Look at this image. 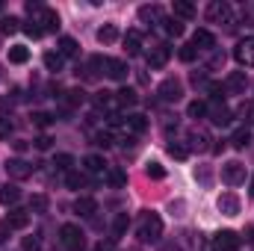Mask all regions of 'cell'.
<instances>
[{
  "instance_id": "6da1fadb",
  "label": "cell",
  "mask_w": 254,
  "mask_h": 251,
  "mask_svg": "<svg viewBox=\"0 0 254 251\" xmlns=\"http://www.w3.org/2000/svg\"><path fill=\"white\" fill-rule=\"evenodd\" d=\"M163 237V219L157 213H145L139 222V240L142 243H157Z\"/></svg>"
},
{
  "instance_id": "7a4b0ae2",
  "label": "cell",
  "mask_w": 254,
  "mask_h": 251,
  "mask_svg": "<svg viewBox=\"0 0 254 251\" xmlns=\"http://www.w3.org/2000/svg\"><path fill=\"white\" fill-rule=\"evenodd\" d=\"M60 240H63L65 251H83L86 249V237L77 225H63L60 228Z\"/></svg>"
},
{
  "instance_id": "3957f363",
  "label": "cell",
  "mask_w": 254,
  "mask_h": 251,
  "mask_svg": "<svg viewBox=\"0 0 254 251\" xmlns=\"http://www.w3.org/2000/svg\"><path fill=\"white\" fill-rule=\"evenodd\" d=\"M157 95H160V101L175 104V101H181V95H184V83H181L178 77H169V80H163V83H160Z\"/></svg>"
},
{
  "instance_id": "277c9868",
  "label": "cell",
  "mask_w": 254,
  "mask_h": 251,
  "mask_svg": "<svg viewBox=\"0 0 254 251\" xmlns=\"http://www.w3.org/2000/svg\"><path fill=\"white\" fill-rule=\"evenodd\" d=\"M222 181H225L228 187H240V184H246V166H243L240 160L225 163V166H222Z\"/></svg>"
},
{
  "instance_id": "5b68a950",
  "label": "cell",
  "mask_w": 254,
  "mask_h": 251,
  "mask_svg": "<svg viewBox=\"0 0 254 251\" xmlns=\"http://www.w3.org/2000/svg\"><path fill=\"white\" fill-rule=\"evenodd\" d=\"M6 175H9L12 181H27V178L33 175V166H30L27 160H21V157H12V160L6 163Z\"/></svg>"
},
{
  "instance_id": "8992f818",
  "label": "cell",
  "mask_w": 254,
  "mask_h": 251,
  "mask_svg": "<svg viewBox=\"0 0 254 251\" xmlns=\"http://www.w3.org/2000/svg\"><path fill=\"white\" fill-rule=\"evenodd\" d=\"M36 27H39L42 33H57V30H60V15L45 6V9L39 12V18H36Z\"/></svg>"
},
{
  "instance_id": "52a82bcc",
  "label": "cell",
  "mask_w": 254,
  "mask_h": 251,
  "mask_svg": "<svg viewBox=\"0 0 254 251\" xmlns=\"http://www.w3.org/2000/svg\"><path fill=\"white\" fill-rule=\"evenodd\" d=\"M240 249V237L234 231H222L213 237V251H237Z\"/></svg>"
},
{
  "instance_id": "ba28073f",
  "label": "cell",
  "mask_w": 254,
  "mask_h": 251,
  "mask_svg": "<svg viewBox=\"0 0 254 251\" xmlns=\"http://www.w3.org/2000/svg\"><path fill=\"white\" fill-rule=\"evenodd\" d=\"M246 89H249V77H246V71H234V74H228V80H225V92H231V95H246Z\"/></svg>"
},
{
  "instance_id": "9c48e42d",
  "label": "cell",
  "mask_w": 254,
  "mask_h": 251,
  "mask_svg": "<svg viewBox=\"0 0 254 251\" xmlns=\"http://www.w3.org/2000/svg\"><path fill=\"white\" fill-rule=\"evenodd\" d=\"M169 57H172V48L160 42V45H154V48L148 51V65H151V68H163V65L169 63Z\"/></svg>"
},
{
  "instance_id": "30bf717a",
  "label": "cell",
  "mask_w": 254,
  "mask_h": 251,
  "mask_svg": "<svg viewBox=\"0 0 254 251\" xmlns=\"http://www.w3.org/2000/svg\"><path fill=\"white\" fill-rule=\"evenodd\" d=\"M234 57H237V63H240V65H249V68H254V39H243V42L237 45Z\"/></svg>"
},
{
  "instance_id": "8fae6325",
  "label": "cell",
  "mask_w": 254,
  "mask_h": 251,
  "mask_svg": "<svg viewBox=\"0 0 254 251\" xmlns=\"http://www.w3.org/2000/svg\"><path fill=\"white\" fill-rule=\"evenodd\" d=\"M216 207H219V213H225V216H237V213H240V198H237L234 192H222L219 201H216Z\"/></svg>"
},
{
  "instance_id": "7c38bea8",
  "label": "cell",
  "mask_w": 254,
  "mask_h": 251,
  "mask_svg": "<svg viewBox=\"0 0 254 251\" xmlns=\"http://www.w3.org/2000/svg\"><path fill=\"white\" fill-rule=\"evenodd\" d=\"M207 113H210V122L219 125V127L231 125V119H234V113H231L225 104H213V107H207Z\"/></svg>"
},
{
  "instance_id": "4fadbf2b",
  "label": "cell",
  "mask_w": 254,
  "mask_h": 251,
  "mask_svg": "<svg viewBox=\"0 0 254 251\" xmlns=\"http://www.w3.org/2000/svg\"><path fill=\"white\" fill-rule=\"evenodd\" d=\"M192 48H195V51H213V48H216L213 33H210V30H195V36H192Z\"/></svg>"
},
{
  "instance_id": "5bb4252c",
  "label": "cell",
  "mask_w": 254,
  "mask_h": 251,
  "mask_svg": "<svg viewBox=\"0 0 254 251\" xmlns=\"http://www.w3.org/2000/svg\"><path fill=\"white\" fill-rule=\"evenodd\" d=\"M207 18L210 21H231V6L222 3V0H216V3L207 6Z\"/></svg>"
},
{
  "instance_id": "9a60e30c",
  "label": "cell",
  "mask_w": 254,
  "mask_h": 251,
  "mask_svg": "<svg viewBox=\"0 0 254 251\" xmlns=\"http://www.w3.org/2000/svg\"><path fill=\"white\" fill-rule=\"evenodd\" d=\"M6 225H9V228H15V231H24V228L30 225V213H27V210H9Z\"/></svg>"
},
{
  "instance_id": "2e32d148",
  "label": "cell",
  "mask_w": 254,
  "mask_h": 251,
  "mask_svg": "<svg viewBox=\"0 0 254 251\" xmlns=\"http://www.w3.org/2000/svg\"><path fill=\"white\" fill-rule=\"evenodd\" d=\"M125 51H127V57L142 54V33H139V30H130L125 36Z\"/></svg>"
},
{
  "instance_id": "e0dca14e",
  "label": "cell",
  "mask_w": 254,
  "mask_h": 251,
  "mask_svg": "<svg viewBox=\"0 0 254 251\" xmlns=\"http://www.w3.org/2000/svg\"><path fill=\"white\" fill-rule=\"evenodd\" d=\"M98 210V204H95V198H89V195H80L77 201H74V213L77 216H92Z\"/></svg>"
},
{
  "instance_id": "ac0fdd59",
  "label": "cell",
  "mask_w": 254,
  "mask_h": 251,
  "mask_svg": "<svg viewBox=\"0 0 254 251\" xmlns=\"http://www.w3.org/2000/svg\"><path fill=\"white\" fill-rule=\"evenodd\" d=\"M104 68H107V77H113V80H125L127 77V65L122 60H107Z\"/></svg>"
},
{
  "instance_id": "d6986e66",
  "label": "cell",
  "mask_w": 254,
  "mask_h": 251,
  "mask_svg": "<svg viewBox=\"0 0 254 251\" xmlns=\"http://www.w3.org/2000/svg\"><path fill=\"white\" fill-rule=\"evenodd\" d=\"M27 60H30V48L27 45H12L9 48V63L12 65H24Z\"/></svg>"
},
{
  "instance_id": "ffe728a7",
  "label": "cell",
  "mask_w": 254,
  "mask_h": 251,
  "mask_svg": "<svg viewBox=\"0 0 254 251\" xmlns=\"http://www.w3.org/2000/svg\"><path fill=\"white\" fill-rule=\"evenodd\" d=\"M18 198H21V189H18V187L6 184V187L0 189V204H3V207H12V204H18Z\"/></svg>"
},
{
  "instance_id": "44dd1931",
  "label": "cell",
  "mask_w": 254,
  "mask_h": 251,
  "mask_svg": "<svg viewBox=\"0 0 254 251\" xmlns=\"http://www.w3.org/2000/svg\"><path fill=\"white\" fill-rule=\"evenodd\" d=\"M83 166H86V172H89V175H104V172H107V163H104V157H98V154L86 157V160H83Z\"/></svg>"
},
{
  "instance_id": "7402d4cb",
  "label": "cell",
  "mask_w": 254,
  "mask_h": 251,
  "mask_svg": "<svg viewBox=\"0 0 254 251\" xmlns=\"http://www.w3.org/2000/svg\"><path fill=\"white\" fill-rule=\"evenodd\" d=\"M139 104V95L133 89H119L116 92V107H136Z\"/></svg>"
},
{
  "instance_id": "603a6c76",
  "label": "cell",
  "mask_w": 254,
  "mask_h": 251,
  "mask_svg": "<svg viewBox=\"0 0 254 251\" xmlns=\"http://www.w3.org/2000/svg\"><path fill=\"white\" fill-rule=\"evenodd\" d=\"M116 39H119V27H116V24H104V27L98 30V42H101V45H113Z\"/></svg>"
},
{
  "instance_id": "cb8c5ba5",
  "label": "cell",
  "mask_w": 254,
  "mask_h": 251,
  "mask_svg": "<svg viewBox=\"0 0 254 251\" xmlns=\"http://www.w3.org/2000/svg\"><path fill=\"white\" fill-rule=\"evenodd\" d=\"M175 15H178V21H181V18L190 21V18H195V6L187 3V0H175Z\"/></svg>"
},
{
  "instance_id": "d4e9b609",
  "label": "cell",
  "mask_w": 254,
  "mask_h": 251,
  "mask_svg": "<svg viewBox=\"0 0 254 251\" xmlns=\"http://www.w3.org/2000/svg\"><path fill=\"white\" fill-rule=\"evenodd\" d=\"M249 142H252V130H249V127L234 130V136H231V145H234V148H246Z\"/></svg>"
},
{
  "instance_id": "484cf974",
  "label": "cell",
  "mask_w": 254,
  "mask_h": 251,
  "mask_svg": "<svg viewBox=\"0 0 254 251\" xmlns=\"http://www.w3.org/2000/svg\"><path fill=\"white\" fill-rule=\"evenodd\" d=\"M163 30H166L169 36H175V39H178V36H184V30H187V27H184V21H178V18H166V21H163Z\"/></svg>"
},
{
  "instance_id": "4316f807",
  "label": "cell",
  "mask_w": 254,
  "mask_h": 251,
  "mask_svg": "<svg viewBox=\"0 0 254 251\" xmlns=\"http://www.w3.org/2000/svg\"><path fill=\"white\" fill-rule=\"evenodd\" d=\"M77 51H80V45H77L71 36L60 39V57H77Z\"/></svg>"
},
{
  "instance_id": "83f0119b",
  "label": "cell",
  "mask_w": 254,
  "mask_h": 251,
  "mask_svg": "<svg viewBox=\"0 0 254 251\" xmlns=\"http://www.w3.org/2000/svg\"><path fill=\"white\" fill-rule=\"evenodd\" d=\"M127 127H130L133 133H145V130H148V119L139 116V113H136V116H127Z\"/></svg>"
},
{
  "instance_id": "f1b7e54d",
  "label": "cell",
  "mask_w": 254,
  "mask_h": 251,
  "mask_svg": "<svg viewBox=\"0 0 254 251\" xmlns=\"http://www.w3.org/2000/svg\"><path fill=\"white\" fill-rule=\"evenodd\" d=\"M127 228H130V216H127V213H119L116 222H113V234H116V237H125Z\"/></svg>"
},
{
  "instance_id": "f546056e",
  "label": "cell",
  "mask_w": 254,
  "mask_h": 251,
  "mask_svg": "<svg viewBox=\"0 0 254 251\" xmlns=\"http://www.w3.org/2000/svg\"><path fill=\"white\" fill-rule=\"evenodd\" d=\"M83 101H86V92H83V89H68V92H65V104H68V107H77V104H83Z\"/></svg>"
},
{
  "instance_id": "4dcf8cb0",
  "label": "cell",
  "mask_w": 254,
  "mask_h": 251,
  "mask_svg": "<svg viewBox=\"0 0 254 251\" xmlns=\"http://www.w3.org/2000/svg\"><path fill=\"white\" fill-rule=\"evenodd\" d=\"M95 107L98 110H113L116 107V98L110 92H101V95H95Z\"/></svg>"
},
{
  "instance_id": "1f68e13d",
  "label": "cell",
  "mask_w": 254,
  "mask_h": 251,
  "mask_svg": "<svg viewBox=\"0 0 254 251\" xmlns=\"http://www.w3.org/2000/svg\"><path fill=\"white\" fill-rule=\"evenodd\" d=\"M54 166H57L60 172L68 175V172H71V166H74V157H71V154H57V157H54Z\"/></svg>"
},
{
  "instance_id": "d6a6232c",
  "label": "cell",
  "mask_w": 254,
  "mask_h": 251,
  "mask_svg": "<svg viewBox=\"0 0 254 251\" xmlns=\"http://www.w3.org/2000/svg\"><path fill=\"white\" fill-rule=\"evenodd\" d=\"M107 181L119 189V187H125V184H127V175L122 172V169H110V172H107Z\"/></svg>"
},
{
  "instance_id": "836d02e7",
  "label": "cell",
  "mask_w": 254,
  "mask_h": 251,
  "mask_svg": "<svg viewBox=\"0 0 254 251\" xmlns=\"http://www.w3.org/2000/svg\"><path fill=\"white\" fill-rule=\"evenodd\" d=\"M187 113H190V119H204L207 116V104L204 101H192L190 107H187Z\"/></svg>"
},
{
  "instance_id": "e575fe53",
  "label": "cell",
  "mask_w": 254,
  "mask_h": 251,
  "mask_svg": "<svg viewBox=\"0 0 254 251\" xmlns=\"http://www.w3.org/2000/svg\"><path fill=\"white\" fill-rule=\"evenodd\" d=\"M45 65H48V71H63V57L54 54V51H48L45 54Z\"/></svg>"
},
{
  "instance_id": "d590c367",
  "label": "cell",
  "mask_w": 254,
  "mask_h": 251,
  "mask_svg": "<svg viewBox=\"0 0 254 251\" xmlns=\"http://www.w3.org/2000/svg\"><path fill=\"white\" fill-rule=\"evenodd\" d=\"M65 181H68V187H71V189H83V187H86V178H83L80 172H74V169L65 175Z\"/></svg>"
},
{
  "instance_id": "8d00e7d4",
  "label": "cell",
  "mask_w": 254,
  "mask_h": 251,
  "mask_svg": "<svg viewBox=\"0 0 254 251\" xmlns=\"http://www.w3.org/2000/svg\"><path fill=\"white\" fill-rule=\"evenodd\" d=\"M139 18L142 21H160V6H142L139 9Z\"/></svg>"
},
{
  "instance_id": "74e56055",
  "label": "cell",
  "mask_w": 254,
  "mask_h": 251,
  "mask_svg": "<svg viewBox=\"0 0 254 251\" xmlns=\"http://www.w3.org/2000/svg\"><path fill=\"white\" fill-rule=\"evenodd\" d=\"M18 24H21L18 18H3V21H0V33H6V36H12V33H18V30H21Z\"/></svg>"
},
{
  "instance_id": "f35d334b",
  "label": "cell",
  "mask_w": 254,
  "mask_h": 251,
  "mask_svg": "<svg viewBox=\"0 0 254 251\" xmlns=\"http://www.w3.org/2000/svg\"><path fill=\"white\" fill-rule=\"evenodd\" d=\"M145 175H148L151 181H163V178H166V169H163L160 163H148V169H145Z\"/></svg>"
},
{
  "instance_id": "ab89813d",
  "label": "cell",
  "mask_w": 254,
  "mask_h": 251,
  "mask_svg": "<svg viewBox=\"0 0 254 251\" xmlns=\"http://www.w3.org/2000/svg\"><path fill=\"white\" fill-rule=\"evenodd\" d=\"M48 210V198L45 195H33L30 198V213H45Z\"/></svg>"
},
{
  "instance_id": "60d3db41",
  "label": "cell",
  "mask_w": 254,
  "mask_h": 251,
  "mask_svg": "<svg viewBox=\"0 0 254 251\" xmlns=\"http://www.w3.org/2000/svg\"><path fill=\"white\" fill-rule=\"evenodd\" d=\"M33 125L45 130V127H51V125H54V116H51V113H33Z\"/></svg>"
},
{
  "instance_id": "b9f144b4",
  "label": "cell",
  "mask_w": 254,
  "mask_h": 251,
  "mask_svg": "<svg viewBox=\"0 0 254 251\" xmlns=\"http://www.w3.org/2000/svg\"><path fill=\"white\" fill-rule=\"evenodd\" d=\"M169 154H172L175 160H187V157H190V148H184V145L172 142V145H169Z\"/></svg>"
},
{
  "instance_id": "7bdbcfd3",
  "label": "cell",
  "mask_w": 254,
  "mask_h": 251,
  "mask_svg": "<svg viewBox=\"0 0 254 251\" xmlns=\"http://www.w3.org/2000/svg\"><path fill=\"white\" fill-rule=\"evenodd\" d=\"M207 92H210L213 101H222V98H225V86H222V83H207Z\"/></svg>"
},
{
  "instance_id": "ee69618b",
  "label": "cell",
  "mask_w": 254,
  "mask_h": 251,
  "mask_svg": "<svg viewBox=\"0 0 254 251\" xmlns=\"http://www.w3.org/2000/svg\"><path fill=\"white\" fill-rule=\"evenodd\" d=\"M178 57H181V60H184V63H192V60H195V57H198V51H195V48H192V42H190V45H184V48H181V51H178Z\"/></svg>"
},
{
  "instance_id": "f6af8a7d",
  "label": "cell",
  "mask_w": 254,
  "mask_h": 251,
  "mask_svg": "<svg viewBox=\"0 0 254 251\" xmlns=\"http://www.w3.org/2000/svg\"><path fill=\"white\" fill-rule=\"evenodd\" d=\"M190 139H192V145H195V148H201V151H204V148H207V142H210V139H207V133H201V130L190 133Z\"/></svg>"
},
{
  "instance_id": "bcb514c9",
  "label": "cell",
  "mask_w": 254,
  "mask_h": 251,
  "mask_svg": "<svg viewBox=\"0 0 254 251\" xmlns=\"http://www.w3.org/2000/svg\"><path fill=\"white\" fill-rule=\"evenodd\" d=\"M12 136V122L9 116H0V139H9Z\"/></svg>"
},
{
  "instance_id": "7dc6e473",
  "label": "cell",
  "mask_w": 254,
  "mask_h": 251,
  "mask_svg": "<svg viewBox=\"0 0 254 251\" xmlns=\"http://www.w3.org/2000/svg\"><path fill=\"white\" fill-rule=\"evenodd\" d=\"M51 142H54V139H51L48 133H42V136H36V139H33V145H36L39 151H48V148H51Z\"/></svg>"
},
{
  "instance_id": "c3c4849f",
  "label": "cell",
  "mask_w": 254,
  "mask_h": 251,
  "mask_svg": "<svg viewBox=\"0 0 254 251\" xmlns=\"http://www.w3.org/2000/svg\"><path fill=\"white\" fill-rule=\"evenodd\" d=\"M95 145L110 148V145H113V133H107V130H104V133H98V136H95Z\"/></svg>"
},
{
  "instance_id": "681fc988",
  "label": "cell",
  "mask_w": 254,
  "mask_h": 251,
  "mask_svg": "<svg viewBox=\"0 0 254 251\" xmlns=\"http://www.w3.org/2000/svg\"><path fill=\"white\" fill-rule=\"evenodd\" d=\"M21 249H24V251H39V240H36V237H24Z\"/></svg>"
},
{
  "instance_id": "f907efd6",
  "label": "cell",
  "mask_w": 254,
  "mask_h": 251,
  "mask_svg": "<svg viewBox=\"0 0 254 251\" xmlns=\"http://www.w3.org/2000/svg\"><path fill=\"white\" fill-rule=\"evenodd\" d=\"M24 33H27V36H33V39H39V36H42V30L36 27V21H33V24H24Z\"/></svg>"
},
{
  "instance_id": "816d5d0a",
  "label": "cell",
  "mask_w": 254,
  "mask_h": 251,
  "mask_svg": "<svg viewBox=\"0 0 254 251\" xmlns=\"http://www.w3.org/2000/svg\"><path fill=\"white\" fill-rule=\"evenodd\" d=\"M219 65H225V54H213V60H210V68H219Z\"/></svg>"
},
{
  "instance_id": "f5cc1de1",
  "label": "cell",
  "mask_w": 254,
  "mask_h": 251,
  "mask_svg": "<svg viewBox=\"0 0 254 251\" xmlns=\"http://www.w3.org/2000/svg\"><path fill=\"white\" fill-rule=\"evenodd\" d=\"M243 116H246V122H254V104L243 107Z\"/></svg>"
},
{
  "instance_id": "db71d44e",
  "label": "cell",
  "mask_w": 254,
  "mask_h": 251,
  "mask_svg": "<svg viewBox=\"0 0 254 251\" xmlns=\"http://www.w3.org/2000/svg\"><path fill=\"white\" fill-rule=\"evenodd\" d=\"M192 83H195V86H198V83H207V74H198V71H195V74H192Z\"/></svg>"
},
{
  "instance_id": "11a10c76",
  "label": "cell",
  "mask_w": 254,
  "mask_h": 251,
  "mask_svg": "<svg viewBox=\"0 0 254 251\" xmlns=\"http://www.w3.org/2000/svg\"><path fill=\"white\" fill-rule=\"evenodd\" d=\"M9 107H12V98H3L0 95V110H9Z\"/></svg>"
},
{
  "instance_id": "9f6ffc18",
  "label": "cell",
  "mask_w": 254,
  "mask_h": 251,
  "mask_svg": "<svg viewBox=\"0 0 254 251\" xmlns=\"http://www.w3.org/2000/svg\"><path fill=\"white\" fill-rule=\"evenodd\" d=\"M252 195H254V178H252Z\"/></svg>"
}]
</instances>
